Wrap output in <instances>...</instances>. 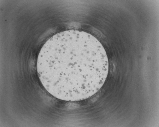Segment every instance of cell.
<instances>
[{
	"instance_id": "obj_1",
	"label": "cell",
	"mask_w": 159,
	"mask_h": 127,
	"mask_svg": "<svg viewBox=\"0 0 159 127\" xmlns=\"http://www.w3.org/2000/svg\"><path fill=\"white\" fill-rule=\"evenodd\" d=\"M38 76L45 89L59 99L85 100L101 88L107 76L109 62L103 47L90 34L66 30L44 44L36 63Z\"/></svg>"
}]
</instances>
